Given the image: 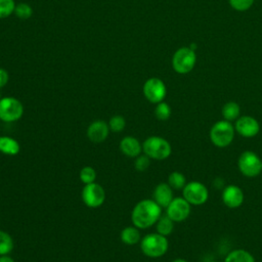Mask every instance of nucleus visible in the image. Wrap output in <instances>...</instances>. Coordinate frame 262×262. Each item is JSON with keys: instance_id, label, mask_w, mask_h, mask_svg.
I'll list each match as a JSON object with an SVG mask.
<instances>
[{"instance_id": "15", "label": "nucleus", "mask_w": 262, "mask_h": 262, "mask_svg": "<svg viewBox=\"0 0 262 262\" xmlns=\"http://www.w3.org/2000/svg\"><path fill=\"white\" fill-rule=\"evenodd\" d=\"M152 200L162 208H167L168 205L174 199L173 196V188L168 184V182L159 183L154 190Z\"/></svg>"}, {"instance_id": "18", "label": "nucleus", "mask_w": 262, "mask_h": 262, "mask_svg": "<svg viewBox=\"0 0 262 262\" xmlns=\"http://www.w3.org/2000/svg\"><path fill=\"white\" fill-rule=\"evenodd\" d=\"M121 241L128 246H133L136 245L138 243H140L141 236H140V232H139V228H137L136 226H127L125 227L120 234Z\"/></svg>"}, {"instance_id": "33", "label": "nucleus", "mask_w": 262, "mask_h": 262, "mask_svg": "<svg viewBox=\"0 0 262 262\" xmlns=\"http://www.w3.org/2000/svg\"><path fill=\"white\" fill-rule=\"evenodd\" d=\"M172 262H187V261L185 259H183V258H176Z\"/></svg>"}, {"instance_id": "3", "label": "nucleus", "mask_w": 262, "mask_h": 262, "mask_svg": "<svg viewBox=\"0 0 262 262\" xmlns=\"http://www.w3.org/2000/svg\"><path fill=\"white\" fill-rule=\"evenodd\" d=\"M235 129L231 122L221 120L216 122L210 129L209 137L211 142L220 148L226 147L231 144L234 138Z\"/></svg>"}, {"instance_id": "21", "label": "nucleus", "mask_w": 262, "mask_h": 262, "mask_svg": "<svg viewBox=\"0 0 262 262\" xmlns=\"http://www.w3.org/2000/svg\"><path fill=\"white\" fill-rule=\"evenodd\" d=\"M156 228L158 233L164 236H168L174 229V221L167 215H162L156 223Z\"/></svg>"}, {"instance_id": "6", "label": "nucleus", "mask_w": 262, "mask_h": 262, "mask_svg": "<svg viewBox=\"0 0 262 262\" xmlns=\"http://www.w3.org/2000/svg\"><path fill=\"white\" fill-rule=\"evenodd\" d=\"M196 61V55L190 47H181L177 49L172 57V67L178 74L189 73Z\"/></svg>"}, {"instance_id": "23", "label": "nucleus", "mask_w": 262, "mask_h": 262, "mask_svg": "<svg viewBox=\"0 0 262 262\" xmlns=\"http://www.w3.org/2000/svg\"><path fill=\"white\" fill-rule=\"evenodd\" d=\"M186 183V178L181 172L174 171L168 176V184L173 189H183Z\"/></svg>"}, {"instance_id": "25", "label": "nucleus", "mask_w": 262, "mask_h": 262, "mask_svg": "<svg viewBox=\"0 0 262 262\" xmlns=\"http://www.w3.org/2000/svg\"><path fill=\"white\" fill-rule=\"evenodd\" d=\"M14 14L20 19H28L33 14V8L31 5L25 2H20L15 5Z\"/></svg>"}, {"instance_id": "32", "label": "nucleus", "mask_w": 262, "mask_h": 262, "mask_svg": "<svg viewBox=\"0 0 262 262\" xmlns=\"http://www.w3.org/2000/svg\"><path fill=\"white\" fill-rule=\"evenodd\" d=\"M0 262H15L9 255L0 256Z\"/></svg>"}, {"instance_id": "9", "label": "nucleus", "mask_w": 262, "mask_h": 262, "mask_svg": "<svg viewBox=\"0 0 262 262\" xmlns=\"http://www.w3.org/2000/svg\"><path fill=\"white\" fill-rule=\"evenodd\" d=\"M167 94L165 83L159 78H149L143 84V95L151 103L164 101Z\"/></svg>"}, {"instance_id": "10", "label": "nucleus", "mask_w": 262, "mask_h": 262, "mask_svg": "<svg viewBox=\"0 0 262 262\" xmlns=\"http://www.w3.org/2000/svg\"><path fill=\"white\" fill-rule=\"evenodd\" d=\"M104 200L105 191L100 184L92 182L84 185L82 189V201L87 207L98 208L104 203Z\"/></svg>"}, {"instance_id": "2", "label": "nucleus", "mask_w": 262, "mask_h": 262, "mask_svg": "<svg viewBox=\"0 0 262 262\" xmlns=\"http://www.w3.org/2000/svg\"><path fill=\"white\" fill-rule=\"evenodd\" d=\"M169 248L167 236L160 233H148L140 239L141 252L149 258H159L164 256Z\"/></svg>"}, {"instance_id": "36", "label": "nucleus", "mask_w": 262, "mask_h": 262, "mask_svg": "<svg viewBox=\"0 0 262 262\" xmlns=\"http://www.w3.org/2000/svg\"><path fill=\"white\" fill-rule=\"evenodd\" d=\"M66 262H68V261H66Z\"/></svg>"}, {"instance_id": "11", "label": "nucleus", "mask_w": 262, "mask_h": 262, "mask_svg": "<svg viewBox=\"0 0 262 262\" xmlns=\"http://www.w3.org/2000/svg\"><path fill=\"white\" fill-rule=\"evenodd\" d=\"M190 204L182 198H174L166 208V215L174 222H182L188 218L190 214Z\"/></svg>"}, {"instance_id": "31", "label": "nucleus", "mask_w": 262, "mask_h": 262, "mask_svg": "<svg viewBox=\"0 0 262 262\" xmlns=\"http://www.w3.org/2000/svg\"><path fill=\"white\" fill-rule=\"evenodd\" d=\"M8 80H9L8 72L5 69L0 68V88L4 87L8 83Z\"/></svg>"}, {"instance_id": "14", "label": "nucleus", "mask_w": 262, "mask_h": 262, "mask_svg": "<svg viewBox=\"0 0 262 262\" xmlns=\"http://www.w3.org/2000/svg\"><path fill=\"white\" fill-rule=\"evenodd\" d=\"M110 133L108 124L101 120L92 122L87 128V137L94 143H100L104 141Z\"/></svg>"}, {"instance_id": "5", "label": "nucleus", "mask_w": 262, "mask_h": 262, "mask_svg": "<svg viewBox=\"0 0 262 262\" xmlns=\"http://www.w3.org/2000/svg\"><path fill=\"white\" fill-rule=\"evenodd\" d=\"M237 167L244 176L253 178L262 172V161L256 152L246 150L241 154L237 160Z\"/></svg>"}, {"instance_id": "37", "label": "nucleus", "mask_w": 262, "mask_h": 262, "mask_svg": "<svg viewBox=\"0 0 262 262\" xmlns=\"http://www.w3.org/2000/svg\"><path fill=\"white\" fill-rule=\"evenodd\" d=\"M0 121H1V120H0Z\"/></svg>"}, {"instance_id": "34", "label": "nucleus", "mask_w": 262, "mask_h": 262, "mask_svg": "<svg viewBox=\"0 0 262 262\" xmlns=\"http://www.w3.org/2000/svg\"><path fill=\"white\" fill-rule=\"evenodd\" d=\"M212 262H219V261H212Z\"/></svg>"}, {"instance_id": "28", "label": "nucleus", "mask_w": 262, "mask_h": 262, "mask_svg": "<svg viewBox=\"0 0 262 262\" xmlns=\"http://www.w3.org/2000/svg\"><path fill=\"white\" fill-rule=\"evenodd\" d=\"M107 124H108L110 130H112L113 132H121L124 130L126 126V120L123 116L116 115L110 119Z\"/></svg>"}, {"instance_id": "27", "label": "nucleus", "mask_w": 262, "mask_h": 262, "mask_svg": "<svg viewBox=\"0 0 262 262\" xmlns=\"http://www.w3.org/2000/svg\"><path fill=\"white\" fill-rule=\"evenodd\" d=\"M14 0H0V18H6L14 13Z\"/></svg>"}, {"instance_id": "35", "label": "nucleus", "mask_w": 262, "mask_h": 262, "mask_svg": "<svg viewBox=\"0 0 262 262\" xmlns=\"http://www.w3.org/2000/svg\"><path fill=\"white\" fill-rule=\"evenodd\" d=\"M0 99H1V94H0Z\"/></svg>"}, {"instance_id": "13", "label": "nucleus", "mask_w": 262, "mask_h": 262, "mask_svg": "<svg viewBox=\"0 0 262 262\" xmlns=\"http://www.w3.org/2000/svg\"><path fill=\"white\" fill-rule=\"evenodd\" d=\"M221 199L223 204L227 208L235 209L242 206V204L244 203L245 194L241 187L233 184H229L223 188Z\"/></svg>"}, {"instance_id": "12", "label": "nucleus", "mask_w": 262, "mask_h": 262, "mask_svg": "<svg viewBox=\"0 0 262 262\" xmlns=\"http://www.w3.org/2000/svg\"><path fill=\"white\" fill-rule=\"evenodd\" d=\"M235 132L246 138L255 137L260 131V125L258 121L251 116H242L235 120L234 124Z\"/></svg>"}, {"instance_id": "1", "label": "nucleus", "mask_w": 262, "mask_h": 262, "mask_svg": "<svg viewBox=\"0 0 262 262\" xmlns=\"http://www.w3.org/2000/svg\"><path fill=\"white\" fill-rule=\"evenodd\" d=\"M162 216V207L154 200L145 199L139 201L131 212V221L139 229H146L157 223Z\"/></svg>"}, {"instance_id": "24", "label": "nucleus", "mask_w": 262, "mask_h": 262, "mask_svg": "<svg viewBox=\"0 0 262 262\" xmlns=\"http://www.w3.org/2000/svg\"><path fill=\"white\" fill-rule=\"evenodd\" d=\"M155 116L160 121H167L171 116L170 105L165 101H161L157 103L155 108Z\"/></svg>"}, {"instance_id": "22", "label": "nucleus", "mask_w": 262, "mask_h": 262, "mask_svg": "<svg viewBox=\"0 0 262 262\" xmlns=\"http://www.w3.org/2000/svg\"><path fill=\"white\" fill-rule=\"evenodd\" d=\"M13 247L14 244L11 235L4 230H0V256L9 255Z\"/></svg>"}, {"instance_id": "20", "label": "nucleus", "mask_w": 262, "mask_h": 262, "mask_svg": "<svg viewBox=\"0 0 262 262\" xmlns=\"http://www.w3.org/2000/svg\"><path fill=\"white\" fill-rule=\"evenodd\" d=\"M221 113H222V117L224 118V120H226L228 122H232V121H235L239 117L241 107L236 102L228 101L223 105Z\"/></svg>"}, {"instance_id": "26", "label": "nucleus", "mask_w": 262, "mask_h": 262, "mask_svg": "<svg viewBox=\"0 0 262 262\" xmlns=\"http://www.w3.org/2000/svg\"><path fill=\"white\" fill-rule=\"evenodd\" d=\"M80 180L84 184H89L95 182L96 179V171L91 166H85L80 171Z\"/></svg>"}, {"instance_id": "30", "label": "nucleus", "mask_w": 262, "mask_h": 262, "mask_svg": "<svg viewBox=\"0 0 262 262\" xmlns=\"http://www.w3.org/2000/svg\"><path fill=\"white\" fill-rule=\"evenodd\" d=\"M254 3V0H229L230 6L237 11L248 10Z\"/></svg>"}, {"instance_id": "17", "label": "nucleus", "mask_w": 262, "mask_h": 262, "mask_svg": "<svg viewBox=\"0 0 262 262\" xmlns=\"http://www.w3.org/2000/svg\"><path fill=\"white\" fill-rule=\"evenodd\" d=\"M20 150L18 141L9 136H0V152L6 156H16Z\"/></svg>"}, {"instance_id": "29", "label": "nucleus", "mask_w": 262, "mask_h": 262, "mask_svg": "<svg viewBox=\"0 0 262 262\" xmlns=\"http://www.w3.org/2000/svg\"><path fill=\"white\" fill-rule=\"evenodd\" d=\"M150 160L151 159L149 157H147L145 154L139 155L138 157L135 158V161H134L135 169L139 172L146 171L150 165Z\"/></svg>"}, {"instance_id": "16", "label": "nucleus", "mask_w": 262, "mask_h": 262, "mask_svg": "<svg viewBox=\"0 0 262 262\" xmlns=\"http://www.w3.org/2000/svg\"><path fill=\"white\" fill-rule=\"evenodd\" d=\"M120 149L125 156L129 158H136L142 151V144L133 136H125L120 141Z\"/></svg>"}, {"instance_id": "8", "label": "nucleus", "mask_w": 262, "mask_h": 262, "mask_svg": "<svg viewBox=\"0 0 262 262\" xmlns=\"http://www.w3.org/2000/svg\"><path fill=\"white\" fill-rule=\"evenodd\" d=\"M183 198L193 206H201L208 201L209 190L205 184L200 181H190L182 189Z\"/></svg>"}, {"instance_id": "7", "label": "nucleus", "mask_w": 262, "mask_h": 262, "mask_svg": "<svg viewBox=\"0 0 262 262\" xmlns=\"http://www.w3.org/2000/svg\"><path fill=\"white\" fill-rule=\"evenodd\" d=\"M24 114L23 103L15 97L6 96L0 99V120L6 123L18 121Z\"/></svg>"}, {"instance_id": "4", "label": "nucleus", "mask_w": 262, "mask_h": 262, "mask_svg": "<svg viewBox=\"0 0 262 262\" xmlns=\"http://www.w3.org/2000/svg\"><path fill=\"white\" fill-rule=\"evenodd\" d=\"M142 151L151 160L163 161L170 157L172 147L167 139L160 136H149L142 143Z\"/></svg>"}, {"instance_id": "19", "label": "nucleus", "mask_w": 262, "mask_h": 262, "mask_svg": "<svg viewBox=\"0 0 262 262\" xmlns=\"http://www.w3.org/2000/svg\"><path fill=\"white\" fill-rule=\"evenodd\" d=\"M224 262H256L253 255L244 250V249H235L227 254L224 259Z\"/></svg>"}]
</instances>
